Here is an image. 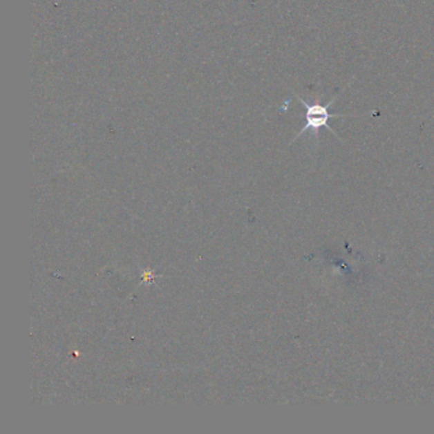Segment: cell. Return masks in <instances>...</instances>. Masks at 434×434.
<instances>
[{"label":"cell","instance_id":"6da1fadb","mask_svg":"<svg viewBox=\"0 0 434 434\" xmlns=\"http://www.w3.org/2000/svg\"><path fill=\"white\" fill-rule=\"evenodd\" d=\"M339 96H340V93H337L335 97L330 101L328 105H321L320 102L308 104V102H305L302 97L298 96L297 93H296V97L299 100V102L305 107V128L301 130L297 135H296V138L292 140V143H293L296 139L301 137V135H303L305 131H308V130L314 131L316 140H319V130L321 129V128L329 129L335 137L338 138L339 140H341V138H339L337 131L330 126V119H332V117H358V116H354V115H344V113H339V115L330 113V107L338 100Z\"/></svg>","mask_w":434,"mask_h":434}]
</instances>
